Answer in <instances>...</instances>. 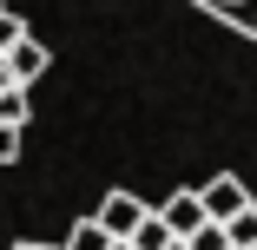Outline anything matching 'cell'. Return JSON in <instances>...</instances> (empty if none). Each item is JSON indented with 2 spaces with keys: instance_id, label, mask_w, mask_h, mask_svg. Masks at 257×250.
Wrapping results in <instances>:
<instances>
[{
  "instance_id": "cell-2",
  "label": "cell",
  "mask_w": 257,
  "mask_h": 250,
  "mask_svg": "<svg viewBox=\"0 0 257 250\" xmlns=\"http://www.w3.org/2000/svg\"><path fill=\"white\" fill-rule=\"evenodd\" d=\"M198 191H204V211H211L218 224H231V217H244V211H250V191H244V178H237V171H218L211 184H198Z\"/></svg>"
},
{
  "instance_id": "cell-12",
  "label": "cell",
  "mask_w": 257,
  "mask_h": 250,
  "mask_svg": "<svg viewBox=\"0 0 257 250\" xmlns=\"http://www.w3.org/2000/svg\"><path fill=\"white\" fill-rule=\"evenodd\" d=\"M14 250H53V243H33V237H20V243H14Z\"/></svg>"
},
{
  "instance_id": "cell-16",
  "label": "cell",
  "mask_w": 257,
  "mask_h": 250,
  "mask_svg": "<svg viewBox=\"0 0 257 250\" xmlns=\"http://www.w3.org/2000/svg\"><path fill=\"white\" fill-rule=\"evenodd\" d=\"M250 27H257V14H250Z\"/></svg>"
},
{
  "instance_id": "cell-1",
  "label": "cell",
  "mask_w": 257,
  "mask_h": 250,
  "mask_svg": "<svg viewBox=\"0 0 257 250\" xmlns=\"http://www.w3.org/2000/svg\"><path fill=\"white\" fill-rule=\"evenodd\" d=\"M92 217H99V224H106V230L125 243V237H139V224H145L152 211H145V197H139V191H106V204H99Z\"/></svg>"
},
{
  "instance_id": "cell-7",
  "label": "cell",
  "mask_w": 257,
  "mask_h": 250,
  "mask_svg": "<svg viewBox=\"0 0 257 250\" xmlns=\"http://www.w3.org/2000/svg\"><path fill=\"white\" fill-rule=\"evenodd\" d=\"M27 86H0V125H27Z\"/></svg>"
},
{
  "instance_id": "cell-14",
  "label": "cell",
  "mask_w": 257,
  "mask_h": 250,
  "mask_svg": "<svg viewBox=\"0 0 257 250\" xmlns=\"http://www.w3.org/2000/svg\"><path fill=\"white\" fill-rule=\"evenodd\" d=\"M172 250H191V237H178V243H172Z\"/></svg>"
},
{
  "instance_id": "cell-15",
  "label": "cell",
  "mask_w": 257,
  "mask_h": 250,
  "mask_svg": "<svg viewBox=\"0 0 257 250\" xmlns=\"http://www.w3.org/2000/svg\"><path fill=\"white\" fill-rule=\"evenodd\" d=\"M218 7H237V0H218Z\"/></svg>"
},
{
  "instance_id": "cell-4",
  "label": "cell",
  "mask_w": 257,
  "mask_h": 250,
  "mask_svg": "<svg viewBox=\"0 0 257 250\" xmlns=\"http://www.w3.org/2000/svg\"><path fill=\"white\" fill-rule=\"evenodd\" d=\"M7 73H14L20 86H33V79L46 73V46H40V40H20L14 53H7Z\"/></svg>"
},
{
  "instance_id": "cell-9",
  "label": "cell",
  "mask_w": 257,
  "mask_h": 250,
  "mask_svg": "<svg viewBox=\"0 0 257 250\" xmlns=\"http://www.w3.org/2000/svg\"><path fill=\"white\" fill-rule=\"evenodd\" d=\"M20 40H27V20H20V14H7V7H0V53H14Z\"/></svg>"
},
{
  "instance_id": "cell-11",
  "label": "cell",
  "mask_w": 257,
  "mask_h": 250,
  "mask_svg": "<svg viewBox=\"0 0 257 250\" xmlns=\"http://www.w3.org/2000/svg\"><path fill=\"white\" fill-rule=\"evenodd\" d=\"M20 158V125H0V165Z\"/></svg>"
},
{
  "instance_id": "cell-6",
  "label": "cell",
  "mask_w": 257,
  "mask_h": 250,
  "mask_svg": "<svg viewBox=\"0 0 257 250\" xmlns=\"http://www.w3.org/2000/svg\"><path fill=\"white\" fill-rule=\"evenodd\" d=\"M132 243H139V250H172V243H178V230L165 224V211H152V217L139 224V237H132Z\"/></svg>"
},
{
  "instance_id": "cell-8",
  "label": "cell",
  "mask_w": 257,
  "mask_h": 250,
  "mask_svg": "<svg viewBox=\"0 0 257 250\" xmlns=\"http://www.w3.org/2000/svg\"><path fill=\"white\" fill-rule=\"evenodd\" d=\"M224 230H231V250H250V243H257V204H250L244 217H231Z\"/></svg>"
},
{
  "instance_id": "cell-13",
  "label": "cell",
  "mask_w": 257,
  "mask_h": 250,
  "mask_svg": "<svg viewBox=\"0 0 257 250\" xmlns=\"http://www.w3.org/2000/svg\"><path fill=\"white\" fill-rule=\"evenodd\" d=\"M112 250H139V243H132V237H125V243H112Z\"/></svg>"
},
{
  "instance_id": "cell-3",
  "label": "cell",
  "mask_w": 257,
  "mask_h": 250,
  "mask_svg": "<svg viewBox=\"0 0 257 250\" xmlns=\"http://www.w3.org/2000/svg\"><path fill=\"white\" fill-rule=\"evenodd\" d=\"M165 224H172L178 237H198L204 224H211V211H204V191H172V197H165Z\"/></svg>"
},
{
  "instance_id": "cell-10",
  "label": "cell",
  "mask_w": 257,
  "mask_h": 250,
  "mask_svg": "<svg viewBox=\"0 0 257 250\" xmlns=\"http://www.w3.org/2000/svg\"><path fill=\"white\" fill-rule=\"evenodd\" d=\"M191 250H231V230H224V224L211 217V224H204V230L191 237Z\"/></svg>"
},
{
  "instance_id": "cell-5",
  "label": "cell",
  "mask_w": 257,
  "mask_h": 250,
  "mask_svg": "<svg viewBox=\"0 0 257 250\" xmlns=\"http://www.w3.org/2000/svg\"><path fill=\"white\" fill-rule=\"evenodd\" d=\"M112 243H119V237L99 224V217H79V224H73V237H66V250H112Z\"/></svg>"
},
{
  "instance_id": "cell-17",
  "label": "cell",
  "mask_w": 257,
  "mask_h": 250,
  "mask_svg": "<svg viewBox=\"0 0 257 250\" xmlns=\"http://www.w3.org/2000/svg\"><path fill=\"white\" fill-rule=\"evenodd\" d=\"M250 250H257V243H250Z\"/></svg>"
}]
</instances>
